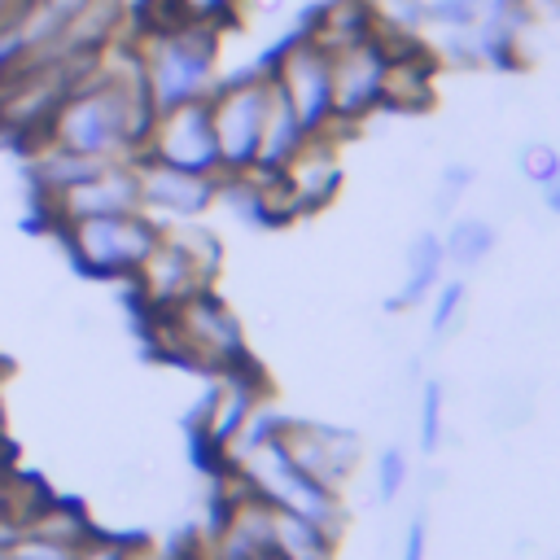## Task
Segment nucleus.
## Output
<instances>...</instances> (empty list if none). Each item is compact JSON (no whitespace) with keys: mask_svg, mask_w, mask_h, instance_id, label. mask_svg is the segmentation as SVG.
<instances>
[{"mask_svg":"<svg viewBox=\"0 0 560 560\" xmlns=\"http://www.w3.org/2000/svg\"><path fill=\"white\" fill-rule=\"evenodd\" d=\"M271 88L293 105L298 122L315 136V131H337L332 122V66L328 52L306 35L293 31L267 61H262Z\"/></svg>","mask_w":560,"mask_h":560,"instance_id":"5","label":"nucleus"},{"mask_svg":"<svg viewBox=\"0 0 560 560\" xmlns=\"http://www.w3.org/2000/svg\"><path fill=\"white\" fill-rule=\"evenodd\" d=\"M131 48H136L153 109L206 101L210 88L223 79L219 74V31H210V26L158 18L136 35Z\"/></svg>","mask_w":560,"mask_h":560,"instance_id":"1","label":"nucleus"},{"mask_svg":"<svg viewBox=\"0 0 560 560\" xmlns=\"http://www.w3.org/2000/svg\"><path fill=\"white\" fill-rule=\"evenodd\" d=\"M262 105H267V74L262 66L228 74L210 88L206 109H210V131L219 149V175H241L258 158V136H262Z\"/></svg>","mask_w":560,"mask_h":560,"instance_id":"4","label":"nucleus"},{"mask_svg":"<svg viewBox=\"0 0 560 560\" xmlns=\"http://www.w3.org/2000/svg\"><path fill=\"white\" fill-rule=\"evenodd\" d=\"M472 179H477V171H472L468 162H451V166H442V175H438V184H433V197H429L433 219H451V214L459 210V201L468 197Z\"/></svg>","mask_w":560,"mask_h":560,"instance_id":"24","label":"nucleus"},{"mask_svg":"<svg viewBox=\"0 0 560 560\" xmlns=\"http://www.w3.org/2000/svg\"><path fill=\"white\" fill-rule=\"evenodd\" d=\"M442 271H446V254H442V236L438 232H416L402 249V284L394 298H385V311L389 315H402V311H416L429 302V293L442 284Z\"/></svg>","mask_w":560,"mask_h":560,"instance_id":"16","label":"nucleus"},{"mask_svg":"<svg viewBox=\"0 0 560 560\" xmlns=\"http://www.w3.org/2000/svg\"><path fill=\"white\" fill-rule=\"evenodd\" d=\"M188 560H201V556H188Z\"/></svg>","mask_w":560,"mask_h":560,"instance_id":"31","label":"nucleus"},{"mask_svg":"<svg viewBox=\"0 0 560 560\" xmlns=\"http://www.w3.org/2000/svg\"><path fill=\"white\" fill-rule=\"evenodd\" d=\"M61 214L74 219H96V214H127L140 210V192H136V158L127 162H105L101 171H92L88 179L70 184L66 192H57Z\"/></svg>","mask_w":560,"mask_h":560,"instance_id":"14","label":"nucleus"},{"mask_svg":"<svg viewBox=\"0 0 560 560\" xmlns=\"http://www.w3.org/2000/svg\"><path fill=\"white\" fill-rule=\"evenodd\" d=\"M332 66V122L337 131L363 127L372 114H381V88H385V66H389V44L385 35H368L359 44H346L328 52Z\"/></svg>","mask_w":560,"mask_h":560,"instance_id":"6","label":"nucleus"},{"mask_svg":"<svg viewBox=\"0 0 560 560\" xmlns=\"http://www.w3.org/2000/svg\"><path fill=\"white\" fill-rule=\"evenodd\" d=\"M464 306H468V284L464 280H442L429 293V337L446 341L464 324Z\"/></svg>","mask_w":560,"mask_h":560,"instance_id":"22","label":"nucleus"},{"mask_svg":"<svg viewBox=\"0 0 560 560\" xmlns=\"http://www.w3.org/2000/svg\"><path fill=\"white\" fill-rule=\"evenodd\" d=\"M162 315H166L171 350L184 363L206 368L210 376L249 363V346H245V328H241L236 311L223 298H214L210 289H197L192 298H184L179 306H171Z\"/></svg>","mask_w":560,"mask_h":560,"instance_id":"3","label":"nucleus"},{"mask_svg":"<svg viewBox=\"0 0 560 560\" xmlns=\"http://www.w3.org/2000/svg\"><path fill=\"white\" fill-rule=\"evenodd\" d=\"M542 206H547V210L560 219V175H556L551 184H542Z\"/></svg>","mask_w":560,"mask_h":560,"instance_id":"28","label":"nucleus"},{"mask_svg":"<svg viewBox=\"0 0 560 560\" xmlns=\"http://www.w3.org/2000/svg\"><path fill=\"white\" fill-rule=\"evenodd\" d=\"M280 446L284 455L315 481L346 490V481L359 472L363 459V438L346 424H328V420H302V416H284L280 420Z\"/></svg>","mask_w":560,"mask_h":560,"instance_id":"8","label":"nucleus"},{"mask_svg":"<svg viewBox=\"0 0 560 560\" xmlns=\"http://www.w3.org/2000/svg\"><path fill=\"white\" fill-rule=\"evenodd\" d=\"M162 18H179V22L223 31L241 18V0H162Z\"/></svg>","mask_w":560,"mask_h":560,"instance_id":"23","label":"nucleus"},{"mask_svg":"<svg viewBox=\"0 0 560 560\" xmlns=\"http://www.w3.org/2000/svg\"><path fill=\"white\" fill-rule=\"evenodd\" d=\"M267 402V381L254 363H241V368H228V372H214V385L201 402V416H197V433H201V446H210V455H228V446L241 438V429L249 424V416Z\"/></svg>","mask_w":560,"mask_h":560,"instance_id":"11","label":"nucleus"},{"mask_svg":"<svg viewBox=\"0 0 560 560\" xmlns=\"http://www.w3.org/2000/svg\"><path fill=\"white\" fill-rule=\"evenodd\" d=\"M136 276H140V289H144V298L158 306V311H171V306H179L184 298H192L197 289H210V276L166 236V232H158V241H153V249L144 254V262L136 267Z\"/></svg>","mask_w":560,"mask_h":560,"instance_id":"15","label":"nucleus"},{"mask_svg":"<svg viewBox=\"0 0 560 560\" xmlns=\"http://www.w3.org/2000/svg\"><path fill=\"white\" fill-rule=\"evenodd\" d=\"M438 236H442L446 267H455V271L481 267L499 245V228L490 219H481V214H451L446 232H438Z\"/></svg>","mask_w":560,"mask_h":560,"instance_id":"20","label":"nucleus"},{"mask_svg":"<svg viewBox=\"0 0 560 560\" xmlns=\"http://www.w3.org/2000/svg\"><path fill=\"white\" fill-rule=\"evenodd\" d=\"M424 556H429V512L416 508L402 534V560H424Z\"/></svg>","mask_w":560,"mask_h":560,"instance_id":"27","label":"nucleus"},{"mask_svg":"<svg viewBox=\"0 0 560 560\" xmlns=\"http://www.w3.org/2000/svg\"><path fill=\"white\" fill-rule=\"evenodd\" d=\"M258 560H276V556H258Z\"/></svg>","mask_w":560,"mask_h":560,"instance_id":"30","label":"nucleus"},{"mask_svg":"<svg viewBox=\"0 0 560 560\" xmlns=\"http://www.w3.org/2000/svg\"><path fill=\"white\" fill-rule=\"evenodd\" d=\"M516 171L525 184H551L560 175V149L551 140H525L521 153H516Z\"/></svg>","mask_w":560,"mask_h":560,"instance_id":"26","label":"nucleus"},{"mask_svg":"<svg viewBox=\"0 0 560 560\" xmlns=\"http://www.w3.org/2000/svg\"><path fill=\"white\" fill-rule=\"evenodd\" d=\"M136 158H153V162L197 171V175H219V149H214L206 101H184V105L158 109Z\"/></svg>","mask_w":560,"mask_h":560,"instance_id":"9","label":"nucleus"},{"mask_svg":"<svg viewBox=\"0 0 560 560\" xmlns=\"http://www.w3.org/2000/svg\"><path fill=\"white\" fill-rule=\"evenodd\" d=\"M258 556H271V503H262L245 481L232 477L206 560H258Z\"/></svg>","mask_w":560,"mask_h":560,"instance_id":"13","label":"nucleus"},{"mask_svg":"<svg viewBox=\"0 0 560 560\" xmlns=\"http://www.w3.org/2000/svg\"><path fill=\"white\" fill-rule=\"evenodd\" d=\"M276 433H280V429H276ZM276 433H271V438H254V442H236V446L223 455L228 472H232L236 481H245L262 503L284 508V512H298V516H306V521H315V525H324L328 534L341 538L346 525H350V512H346L341 490H332V486L306 477V472L284 455V446H280Z\"/></svg>","mask_w":560,"mask_h":560,"instance_id":"2","label":"nucleus"},{"mask_svg":"<svg viewBox=\"0 0 560 560\" xmlns=\"http://www.w3.org/2000/svg\"><path fill=\"white\" fill-rule=\"evenodd\" d=\"M337 547H341V538L328 534L324 525H315L298 512L271 508V556L276 560H337Z\"/></svg>","mask_w":560,"mask_h":560,"instance_id":"19","label":"nucleus"},{"mask_svg":"<svg viewBox=\"0 0 560 560\" xmlns=\"http://www.w3.org/2000/svg\"><path fill=\"white\" fill-rule=\"evenodd\" d=\"M341 131H315L298 144V153L276 171L289 201H293V214L306 219V214H319L337 201L341 184H346V162H341Z\"/></svg>","mask_w":560,"mask_h":560,"instance_id":"10","label":"nucleus"},{"mask_svg":"<svg viewBox=\"0 0 560 560\" xmlns=\"http://www.w3.org/2000/svg\"><path fill=\"white\" fill-rule=\"evenodd\" d=\"M442 438H446V385L438 376H424L420 394H416V442H420V455H438Z\"/></svg>","mask_w":560,"mask_h":560,"instance_id":"21","label":"nucleus"},{"mask_svg":"<svg viewBox=\"0 0 560 560\" xmlns=\"http://www.w3.org/2000/svg\"><path fill=\"white\" fill-rule=\"evenodd\" d=\"M158 223L144 210L127 214H96V219H74L70 223V245L88 271L101 276H127L144 262V254L158 241Z\"/></svg>","mask_w":560,"mask_h":560,"instance_id":"7","label":"nucleus"},{"mask_svg":"<svg viewBox=\"0 0 560 560\" xmlns=\"http://www.w3.org/2000/svg\"><path fill=\"white\" fill-rule=\"evenodd\" d=\"M407 481H411V459H407V451L402 446H385L381 455H376V503H398V494L407 490Z\"/></svg>","mask_w":560,"mask_h":560,"instance_id":"25","label":"nucleus"},{"mask_svg":"<svg viewBox=\"0 0 560 560\" xmlns=\"http://www.w3.org/2000/svg\"><path fill=\"white\" fill-rule=\"evenodd\" d=\"M136 192H140V210L158 223V219H201L214 206L219 192V175H197V171H179L153 158H136Z\"/></svg>","mask_w":560,"mask_h":560,"instance_id":"12","label":"nucleus"},{"mask_svg":"<svg viewBox=\"0 0 560 560\" xmlns=\"http://www.w3.org/2000/svg\"><path fill=\"white\" fill-rule=\"evenodd\" d=\"M267 74V70H262ZM311 131L298 122V114H293V105L271 88V79H267V105H262V136H258V158H254V166L249 171H280L293 153H298V144L306 140Z\"/></svg>","mask_w":560,"mask_h":560,"instance_id":"18","label":"nucleus"},{"mask_svg":"<svg viewBox=\"0 0 560 560\" xmlns=\"http://www.w3.org/2000/svg\"><path fill=\"white\" fill-rule=\"evenodd\" d=\"M298 31H306L324 52H337L346 44L376 35V9L372 0H319Z\"/></svg>","mask_w":560,"mask_h":560,"instance_id":"17","label":"nucleus"},{"mask_svg":"<svg viewBox=\"0 0 560 560\" xmlns=\"http://www.w3.org/2000/svg\"><path fill=\"white\" fill-rule=\"evenodd\" d=\"M127 560H158V556H127Z\"/></svg>","mask_w":560,"mask_h":560,"instance_id":"29","label":"nucleus"}]
</instances>
